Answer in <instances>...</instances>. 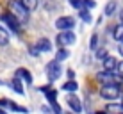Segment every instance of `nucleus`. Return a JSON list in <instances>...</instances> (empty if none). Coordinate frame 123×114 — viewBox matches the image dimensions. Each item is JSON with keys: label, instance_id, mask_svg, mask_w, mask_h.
Here are the masks:
<instances>
[{"label": "nucleus", "instance_id": "6", "mask_svg": "<svg viewBox=\"0 0 123 114\" xmlns=\"http://www.w3.org/2000/svg\"><path fill=\"white\" fill-rule=\"evenodd\" d=\"M55 29H59V30H71V29H75V18L73 16H59L55 20Z\"/></svg>", "mask_w": 123, "mask_h": 114}, {"label": "nucleus", "instance_id": "23", "mask_svg": "<svg viewBox=\"0 0 123 114\" xmlns=\"http://www.w3.org/2000/svg\"><path fill=\"white\" fill-rule=\"evenodd\" d=\"M68 4H70L73 9H80V7H82V0H68Z\"/></svg>", "mask_w": 123, "mask_h": 114}, {"label": "nucleus", "instance_id": "14", "mask_svg": "<svg viewBox=\"0 0 123 114\" xmlns=\"http://www.w3.org/2000/svg\"><path fill=\"white\" fill-rule=\"evenodd\" d=\"M9 39H11V36L7 32V29L0 23V46H7L9 45Z\"/></svg>", "mask_w": 123, "mask_h": 114}, {"label": "nucleus", "instance_id": "8", "mask_svg": "<svg viewBox=\"0 0 123 114\" xmlns=\"http://www.w3.org/2000/svg\"><path fill=\"white\" fill-rule=\"evenodd\" d=\"M16 77H20L23 80V84H27V86H32V82H34L31 70H27V68H18L16 70Z\"/></svg>", "mask_w": 123, "mask_h": 114}, {"label": "nucleus", "instance_id": "16", "mask_svg": "<svg viewBox=\"0 0 123 114\" xmlns=\"http://www.w3.org/2000/svg\"><path fill=\"white\" fill-rule=\"evenodd\" d=\"M68 57H70V50H68L66 46H59V50L55 52V59L59 62H62V61H66Z\"/></svg>", "mask_w": 123, "mask_h": 114}, {"label": "nucleus", "instance_id": "19", "mask_svg": "<svg viewBox=\"0 0 123 114\" xmlns=\"http://www.w3.org/2000/svg\"><path fill=\"white\" fill-rule=\"evenodd\" d=\"M89 48H91V50H96V48H98V34H96V32H93V34H91Z\"/></svg>", "mask_w": 123, "mask_h": 114}, {"label": "nucleus", "instance_id": "20", "mask_svg": "<svg viewBox=\"0 0 123 114\" xmlns=\"http://www.w3.org/2000/svg\"><path fill=\"white\" fill-rule=\"evenodd\" d=\"M95 52H96V59H100V61H104V59L109 55V54H107V50H105V48H96Z\"/></svg>", "mask_w": 123, "mask_h": 114}, {"label": "nucleus", "instance_id": "21", "mask_svg": "<svg viewBox=\"0 0 123 114\" xmlns=\"http://www.w3.org/2000/svg\"><path fill=\"white\" fill-rule=\"evenodd\" d=\"M22 2L29 7V11H34L37 7V0H22Z\"/></svg>", "mask_w": 123, "mask_h": 114}, {"label": "nucleus", "instance_id": "5", "mask_svg": "<svg viewBox=\"0 0 123 114\" xmlns=\"http://www.w3.org/2000/svg\"><path fill=\"white\" fill-rule=\"evenodd\" d=\"M62 70H61V62L57 61V59H54V61H50L48 64H46V77H48L50 82H55V80L61 77Z\"/></svg>", "mask_w": 123, "mask_h": 114}, {"label": "nucleus", "instance_id": "13", "mask_svg": "<svg viewBox=\"0 0 123 114\" xmlns=\"http://www.w3.org/2000/svg\"><path fill=\"white\" fill-rule=\"evenodd\" d=\"M79 18L82 20L84 23H91L93 22V16H91V9H87V7H80L79 9Z\"/></svg>", "mask_w": 123, "mask_h": 114}, {"label": "nucleus", "instance_id": "15", "mask_svg": "<svg viewBox=\"0 0 123 114\" xmlns=\"http://www.w3.org/2000/svg\"><path fill=\"white\" fill-rule=\"evenodd\" d=\"M62 89H64L66 93H75V91L79 89L77 80H75V78H68L66 82H64V86H62Z\"/></svg>", "mask_w": 123, "mask_h": 114}, {"label": "nucleus", "instance_id": "2", "mask_svg": "<svg viewBox=\"0 0 123 114\" xmlns=\"http://www.w3.org/2000/svg\"><path fill=\"white\" fill-rule=\"evenodd\" d=\"M121 87L120 84H102L100 87V98L102 100H118L121 98Z\"/></svg>", "mask_w": 123, "mask_h": 114}, {"label": "nucleus", "instance_id": "17", "mask_svg": "<svg viewBox=\"0 0 123 114\" xmlns=\"http://www.w3.org/2000/svg\"><path fill=\"white\" fill-rule=\"evenodd\" d=\"M112 37L116 41H121L123 39V23H118L116 27H114V30H112Z\"/></svg>", "mask_w": 123, "mask_h": 114}, {"label": "nucleus", "instance_id": "27", "mask_svg": "<svg viewBox=\"0 0 123 114\" xmlns=\"http://www.w3.org/2000/svg\"><path fill=\"white\" fill-rule=\"evenodd\" d=\"M66 77L68 78H75V71L73 70H66Z\"/></svg>", "mask_w": 123, "mask_h": 114}, {"label": "nucleus", "instance_id": "3", "mask_svg": "<svg viewBox=\"0 0 123 114\" xmlns=\"http://www.w3.org/2000/svg\"><path fill=\"white\" fill-rule=\"evenodd\" d=\"M55 43L59 46H71L77 43V36L73 30H59V34L55 37Z\"/></svg>", "mask_w": 123, "mask_h": 114}, {"label": "nucleus", "instance_id": "9", "mask_svg": "<svg viewBox=\"0 0 123 114\" xmlns=\"http://www.w3.org/2000/svg\"><path fill=\"white\" fill-rule=\"evenodd\" d=\"M66 103H68V107H70L71 111H75V112H80V111H82V103H80V100L73 95V93H70V95H68Z\"/></svg>", "mask_w": 123, "mask_h": 114}, {"label": "nucleus", "instance_id": "22", "mask_svg": "<svg viewBox=\"0 0 123 114\" xmlns=\"http://www.w3.org/2000/svg\"><path fill=\"white\" fill-rule=\"evenodd\" d=\"M82 6L87 7V9H95V7H96V2H95V0H82Z\"/></svg>", "mask_w": 123, "mask_h": 114}, {"label": "nucleus", "instance_id": "29", "mask_svg": "<svg viewBox=\"0 0 123 114\" xmlns=\"http://www.w3.org/2000/svg\"><path fill=\"white\" fill-rule=\"evenodd\" d=\"M2 84H4V82H2V80H0V86H2Z\"/></svg>", "mask_w": 123, "mask_h": 114}, {"label": "nucleus", "instance_id": "4", "mask_svg": "<svg viewBox=\"0 0 123 114\" xmlns=\"http://www.w3.org/2000/svg\"><path fill=\"white\" fill-rule=\"evenodd\" d=\"M0 20H2V22L6 23L14 34H20V32H22V22H20L12 12H4V14L0 16Z\"/></svg>", "mask_w": 123, "mask_h": 114}, {"label": "nucleus", "instance_id": "28", "mask_svg": "<svg viewBox=\"0 0 123 114\" xmlns=\"http://www.w3.org/2000/svg\"><path fill=\"white\" fill-rule=\"evenodd\" d=\"M118 71H120V73L123 75V61H120V62H118V68H116Z\"/></svg>", "mask_w": 123, "mask_h": 114}, {"label": "nucleus", "instance_id": "10", "mask_svg": "<svg viewBox=\"0 0 123 114\" xmlns=\"http://www.w3.org/2000/svg\"><path fill=\"white\" fill-rule=\"evenodd\" d=\"M9 87L14 93H18V95H25V89H23V80L20 78V77H16L14 75V78L9 82Z\"/></svg>", "mask_w": 123, "mask_h": 114}, {"label": "nucleus", "instance_id": "25", "mask_svg": "<svg viewBox=\"0 0 123 114\" xmlns=\"http://www.w3.org/2000/svg\"><path fill=\"white\" fill-rule=\"evenodd\" d=\"M118 54L123 57V41H118Z\"/></svg>", "mask_w": 123, "mask_h": 114}, {"label": "nucleus", "instance_id": "18", "mask_svg": "<svg viewBox=\"0 0 123 114\" xmlns=\"http://www.w3.org/2000/svg\"><path fill=\"white\" fill-rule=\"evenodd\" d=\"M114 11H116V2L111 0V2H107V6H105V9H104V16H112Z\"/></svg>", "mask_w": 123, "mask_h": 114}, {"label": "nucleus", "instance_id": "12", "mask_svg": "<svg viewBox=\"0 0 123 114\" xmlns=\"http://www.w3.org/2000/svg\"><path fill=\"white\" fill-rule=\"evenodd\" d=\"M118 59L116 57H112V55H107L104 59V61H102V64H104V70H116L118 68Z\"/></svg>", "mask_w": 123, "mask_h": 114}, {"label": "nucleus", "instance_id": "24", "mask_svg": "<svg viewBox=\"0 0 123 114\" xmlns=\"http://www.w3.org/2000/svg\"><path fill=\"white\" fill-rule=\"evenodd\" d=\"M29 50H31V54H32L34 57H37V55H39V54H41L39 50H37V46H31V48H29Z\"/></svg>", "mask_w": 123, "mask_h": 114}, {"label": "nucleus", "instance_id": "26", "mask_svg": "<svg viewBox=\"0 0 123 114\" xmlns=\"http://www.w3.org/2000/svg\"><path fill=\"white\" fill-rule=\"evenodd\" d=\"M48 89H52V84H46V86H43V87H39V91H41V93H46Z\"/></svg>", "mask_w": 123, "mask_h": 114}, {"label": "nucleus", "instance_id": "1", "mask_svg": "<svg viewBox=\"0 0 123 114\" xmlns=\"http://www.w3.org/2000/svg\"><path fill=\"white\" fill-rule=\"evenodd\" d=\"M7 6H9V11H11L22 23H27V22H29L31 11H29V7L25 6L22 0H9V2H7Z\"/></svg>", "mask_w": 123, "mask_h": 114}, {"label": "nucleus", "instance_id": "7", "mask_svg": "<svg viewBox=\"0 0 123 114\" xmlns=\"http://www.w3.org/2000/svg\"><path fill=\"white\" fill-rule=\"evenodd\" d=\"M45 98H46V102L52 105V111L54 112H61V107H59V103H57V91L54 89V87L45 93Z\"/></svg>", "mask_w": 123, "mask_h": 114}, {"label": "nucleus", "instance_id": "11", "mask_svg": "<svg viewBox=\"0 0 123 114\" xmlns=\"http://www.w3.org/2000/svg\"><path fill=\"white\" fill-rule=\"evenodd\" d=\"M36 46H37V50H39L41 54L50 52V50H52V43H50V39H48V37H41V39L36 43Z\"/></svg>", "mask_w": 123, "mask_h": 114}]
</instances>
